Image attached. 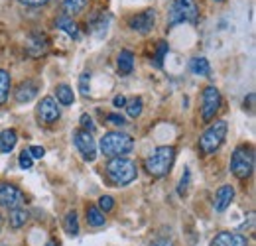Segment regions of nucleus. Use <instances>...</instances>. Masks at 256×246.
Masks as SVG:
<instances>
[{
  "mask_svg": "<svg viewBox=\"0 0 256 246\" xmlns=\"http://www.w3.org/2000/svg\"><path fill=\"white\" fill-rule=\"evenodd\" d=\"M213 2H224V0H213Z\"/></svg>",
  "mask_w": 256,
  "mask_h": 246,
  "instance_id": "40",
  "label": "nucleus"
},
{
  "mask_svg": "<svg viewBox=\"0 0 256 246\" xmlns=\"http://www.w3.org/2000/svg\"><path fill=\"white\" fill-rule=\"evenodd\" d=\"M112 104H114L116 108H122V106H126V96H122V94H116V96L112 98Z\"/></svg>",
  "mask_w": 256,
  "mask_h": 246,
  "instance_id": "37",
  "label": "nucleus"
},
{
  "mask_svg": "<svg viewBox=\"0 0 256 246\" xmlns=\"http://www.w3.org/2000/svg\"><path fill=\"white\" fill-rule=\"evenodd\" d=\"M73 142H75L77 150L81 152V156H83L87 162H93L96 158V144L91 132H87V130H77V132L73 134Z\"/></svg>",
  "mask_w": 256,
  "mask_h": 246,
  "instance_id": "8",
  "label": "nucleus"
},
{
  "mask_svg": "<svg viewBox=\"0 0 256 246\" xmlns=\"http://www.w3.org/2000/svg\"><path fill=\"white\" fill-rule=\"evenodd\" d=\"M116 65H118V71H120L122 75L132 73V69H134V54H132L130 50H122V52L118 54Z\"/></svg>",
  "mask_w": 256,
  "mask_h": 246,
  "instance_id": "17",
  "label": "nucleus"
},
{
  "mask_svg": "<svg viewBox=\"0 0 256 246\" xmlns=\"http://www.w3.org/2000/svg\"><path fill=\"white\" fill-rule=\"evenodd\" d=\"M81 126L87 132H95V124H93V118L89 114H81Z\"/></svg>",
  "mask_w": 256,
  "mask_h": 246,
  "instance_id": "34",
  "label": "nucleus"
},
{
  "mask_svg": "<svg viewBox=\"0 0 256 246\" xmlns=\"http://www.w3.org/2000/svg\"><path fill=\"white\" fill-rule=\"evenodd\" d=\"M89 85H91V73H83L79 77V91H81L83 96L89 94Z\"/></svg>",
  "mask_w": 256,
  "mask_h": 246,
  "instance_id": "29",
  "label": "nucleus"
},
{
  "mask_svg": "<svg viewBox=\"0 0 256 246\" xmlns=\"http://www.w3.org/2000/svg\"><path fill=\"white\" fill-rule=\"evenodd\" d=\"M138 176L136 164L128 158H110V162L106 164V178L108 182L116 187H124L132 184Z\"/></svg>",
  "mask_w": 256,
  "mask_h": 246,
  "instance_id": "1",
  "label": "nucleus"
},
{
  "mask_svg": "<svg viewBox=\"0 0 256 246\" xmlns=\"http://www.w3.org/2000/svg\"><path fill=\"white\" fill-rule=\"evenodd\" d=\"M232 199H234V189H232V185H221V187L217 189V193H215V211L223 213L224 209L232 203Z\"/></svg>",
  "mask_w": 256,
  "mask_h": 246,
  "instance_id": "15",
  "label": "nucleus"
},
{
  "mask_svg": "<svg viewBox=\"0 0 256 246\" xmlns=\"http://www.w3.org/2000/svg\"><path fill=\"white\" fill-rule=\"evenodd\" d=\"M65 232H69V234H79V220H77V213L75 211H69L67 216H65Z\"/></svg>",
  "mask_w": 256,
  "mask_h": 246,
  "instance_id": "26",
  "label": "nucleus"
},
{
  "mask_svg": "<svg viewBox=\"0 0 256 246\" xmlns=\"http://www.w3.org/2000/svg\"><path fill=\"white\" fill-rule=\"evenodd\" d=\"M26 50L32 58H40L42 54L48 52V38L44 34H30V38L26 42Z\"/></svg>",
  "mask_w": 256,
  "mask_h": 246,
  "instance_id": "14",
  "label": "nucleus"
},
{
  "mask_svg": "<svg viewBox=\"0 0 256 246\" xmlns=\"http://www.w3.org/2000/svg\"><path fill=\"white\" fill-rule=\"evenodd\" d=\"M174 6L180 12L184 22L197 24V20H199V6H197L195 0H174Z\"/></svg>",
  "mask_w": 256,
  "mask_h": 246,
  "instance_id": "11",
  "label": "nucleus"
},
{
  "mask_svg": "<svg viewBox=\"0 0 256 246\" xmlns=\"http://www.w3.org/2000/svg\"><path fill=\"white\" fill-rule=\"evenodd\" d=\"M254 170V152L248 146H238L230 158V172L236 180H248Z\"/></svg>",
  "mask_w": 256,
  "mask_h": 246,
  "instance_id": "5",
  "label": "nucleus"
},
{
  "mask_svg": "<svg viewBox=\"0 0 256 246\" xmlns=\"http://www.w3.org/2000/svg\"><path fill=\"white\" fill-rule=\"evenodd\" d=\"M28 154L32 156V160H42V158L46 156V150H44L42 146H30Z\"/></svg>",
  "mask_w": 256,
  "mask_h": 246,
  "instance_id": "35",
  "label": "nucleus"
},
{
  "mask_svg": "<svg viewBox=\"0 0 256 246\" xmlns=\"http://www.w3.org/2000/svg\"><path fill=\"white\" fill-rule=\"evenodd\" d=\"M56 26L60 28V30H64L67 36H71V38H79V28H77V24L71 20V16H60L58 20H56Z\"/></svg>",
  "mask_w": 256,
  "mask_h": 246,
  "instance_id": "18",
  "label": "nucleus"
},
{
  "mask_svg": "<svg viewBox=\"0 0 256 246\" xmlns=\"http://www.w3.org/2000/svg\"><path fill=\"white\" fill-rule=\"evenodd\" d=\"M28 211L26 209H22V207H18V209H10V226L12 228H20V226H24L26 222H28Z\"/></svg>",
  "mask_w": 256,
  "mask_h": 246,
  "instance_id": "19",
  "label": "nucleus"
},
{
  "mask_svg": "<svg viewBox=\"0 0 256 246\" xmlns=\"http://www.w3.org/2000/svg\"><path fill=\"white\" fill-rule=\"evenodd\" d=\"M211 246H248V238L238 232H219Z\"/></svg>",
  "mask_w": 256,
  "mask_h": 246,
  "instance_id": "12",
  "label": "nucleus"
},
{
  "mask_svg": "<svg viewBox=\"0 0 256 246\" xmlns=\"http://www.w3.org/2000/svg\"><path fill=\"white\" fill-rule=\"evenodd\" d=\"M56 94H58V100H60L64 106L73 104V100H75V94H73L69 85H60V87L56 89Z\"/></svg>",
  "mask_w": 256,
  "mask_h": 246,
  "instance_id": "23",
  "label": "nucleus"
},
{
  "mask_svg": "<svg viewBox=\"0 0 256 246\" xmlns=\"http://www.w3.org/2000/svg\"><path fill=\"white\" fill-rule=\"evenodd\" d=\"M106 120H108L110 124H114V126H124V124H126L124 116H122V114H116V112L106 114Z\"/></svg>",
  "mask_w": 256,
  "mask_h": 246,
  "instance_id": "33",
  "label": "nucleus"
},
{
  "mask_svg": "<svg viewBox=\"0 0 256 246\" xmlns=\"http://www.w3.org/2000/svg\"><path fill=\"white\" fill-rule=\"evenodd\" d=\"M38 91H40V85H38L36 81H32V79H26V81H22V83L18 85L14 96H16L18 102H30V100L36 98Z\"/></svg>",
  "mask_w": 256,
  "mask_h": 246,
  "instance_id": "13",
  "label": "nucleus"
},
{
  "mask_svg": "<svg viewBox=\"0 0 256 246\" xmlns=\"http://www.w3.org/2000/svg\"><path fill=\"white\" fill-rule=\"evenodd\" d=\"M219 108H221V92L217 87H207L201 96V118L205 122L213 120Z\"/></svg>",
  "mask_w": 256,
  "mask_h": 246,
  "instance_id": "6",
  "label": "nucleus"
},
{
  "mask_svg": "<svg viewBox=\"0 0 256 246\" xmlns=\"http://www.w3.org/2000/svg\"><path fill=\"white\" fill-rule=\"evenodd\" d=\"M152 246H174L170 240H158V242H154Z\"/></svg>",
  "mask_w": 256,
  "mask_h": 246,
  "instance_id": "38",
  "label": "nucleus"
},
{
  "mask_svg": "<svg viewBox=\"0 0 256 246\" xmlns=\"http://www.w3.org/2000/svg\"><path fill=\"white\" fill-rule=\"evenodd\" d=\"M180 22H184V20H182L180 12L176 10V6L172 4V8H170V18H168V26H170V28H174V26H176V24H180Z\"/></svg>",
  "mask_w": 256,
  "mask_h": 246,
  "instance_id": "32",
  "label": "nucleus"
},
{
  "mask_svg": "<svg viewBox=\"0 0 256 246\" xmlns=\"http://www.w3.org/2000/svg\"><path fill=\"white\" fill-rule=\"evenodd\" d=\"M87 222L91 224V226H102L104 224V213L98 209V207H93V205H89L87 207Z\"/></svg>",
  "mask_w": 256,
  "mask_h": 246,
  "instance_id": "21",
  "label": "nucleus"
},
{
  "mask_svg": "<svg viewBox=\"0 0 256 246\" xmlns=\"http://www.w3.org/2000/svg\"><path fill=\"white\" fill-rule=\"evenodd\" d=\"M100 152L106 158H124L126 154L132 152L134 148V140L132 136H128L124 132H106L100 138Z\"/></svg>",
  "mask_w": 256,
  "mask_h": 246,
  "instance_id": "2",
  "label": "nucleus"
},
{
  "mask_svg": "<svg viewBox=\"0 0 256 246\" xmlns=\"http://www.w3.org/2000/svg\"><path fill=\"white\" fill-rule=\"evenodd\" d=\"M89 0H62V6L65 10V16H71V14H79L85 6H87Z\"/></svg>",
  "mask_w": 256,
  "mask_h": 246,
  "instance_id": "22",
  "label": "nucleus"
},
{
  "mask_svg": "<svg viewBox=\"0 0 256 246\" xmlns=\"http://www.w3.org/2000/svg\"><path fill=\"white\" fill-rule=\"evenodd\" d=\"M18 166L22 168V170H30L34 166V160H32V156L28 154V150H24L22 154H20V158H18Z\"/></svg>",
  "mask_w": 256,
  "mask_h": 246,
  "instance_id": "30",
  "label": "nucleus"
},
{
  "mask_svg": "<svg viewBox=\"0 0 256 246\" xmlns=\"http://www.w3.org/2000/svg\"><path fill=\"white\" fill-rule=\"evenodd\" d=\"M112 207H114V199H112L110 195H102V197L98 199V209H100L102 213L112 211Z\"/></svg>",
  "mask_w": 256,
  "mask_h": 246,
  "instance_id": "28",
  "label": "nucleus"
},
{
  "mask_svg": "<svg viewBox=\"0 0 256 246\" xmlns=\"http://www.w3.org/2000/svg\"><path fill=\"white\" fill-rule=\"evenodd\" d=\"M26 203V195L22 189L12 184H0V205L6 209H18Z\"/></svg>",
  "mask_w": 256,
  "mask_h": 246,
  "instance_id": "7",
  "label": "nucleus"
},
{
  "mask_svg": "<svg viewBox=\"0 0 256 246\" xmlns=\"http://www.w3.org/2000/svg\"><path fill=\"white\" fill-rule=\"evenodd\" d=\"M8 92H10V75L6 69H0V104L6 102Z\"/></svg>",
  "mask_w": 256,
  "mask_h": 246,
  "instance_id": "25",
  "label": "nucleus"
},
{
  "mask_svg": "<svg viewBox=\"0 0 256 246\" xmlns=\"http://www.w3.org/2000/svg\"><path fill=\"white\" fill-rule=\"evenodd\" d=\"M168 50H170V48H168V42H158V52H156V58H154V65H156V67H162Z\"/></svg>",
  "mask_w": 256,
  "mask_h": 246,
  "instance_id": "27",
  "label": "nucleus"
},
{
  "mask_svg": "<svg viewBox=\"0 0 256 246\" xmlns=\"http://www.w3.org/2000/svg\"><path fill=\"white\" fill-rule=\"evenodd\" d=\"M192 71L193 75H201V77H209V73H211V65L209 62L205 60V58H193L192 60Z\"/></svg>",
  "mask_w": 256,
  "mask_h": 246,
  "instance_id": "20",
  "label": "nucleus"
},
{
  "mask_svg": "<svg viewBox=\"0 0 256 246\" xmlns=\"http://www.w3.org/2000/svg\"><path fill=\"white\" fill-rule=\"evenodd\" d=\"M154 24H156V12L154 10H144V12H140V14L130 18V28L134 32H138V34L152 32Z\"/></svg>",
  "mask_w": 256,
  "mask_h": 246,
  "instance_id": "10",
  "label": "nucleus"
},
{
  "mask_svg": "<svg viewBox=\"0 0 256 246\" xmlns=\"http://www.w3.org/2000/svg\"><path fill=\"white\" fill-rule=\"evenodd\" d=\"M24 6H32V8H38V6H44V4H48L50 0H20Z\"/></svg>",
  "mask_w": 256,
  "mask_h": 246,
  "instance_id": "36",
  "label": "nucleus"
},
{
  "mask_svg": "<svg viewBox=\"0 0 256 246\" xmlns=\"http://www.w3.org/2000/svg\"><path fill=\"white\" fill-rule=\"evenodd\" d=\"M142 106H144V102H142V98L140 96H134V98H130L126 100V112L130 118H138L140 114H142Z\"/></svg>",
  "mask_w": 256,
  "mask_h": 246,
  "instance_id": "24",
  "label": "nucleus"
},
{
  "mask_svg": "<svg viewBox=\"0 0 256 246\" xmlns=\"http://www.w3.org/2000/svg\"><path fill=\"white\" fill-rule=\"evenodd\" d=\"M46 246H60V244H58L56 240H50V242H48V244H46Z\"/></svg>",
  "mask_w": 256,
  "mask_h": 246,
  "instance_id": "39",
  "label": "nucleus"
},
{
  "mask_svg": "<svg viewBox=\"0 0 256 246\" xmlns=\"http://www.w3.org/2000/svg\"><path fill=\"white\" fill-rule=\"evenodd\" d=\"M60 116H62V110H60L56 98L54 96H44L40 100V104H38V118H40V122L54 124L60 120Z\"/></svg>",
  "mask_w": 256,
  "mask_h": 246,
  "instance_id": "9",
  "label": "nucleus"
},
{
  "mask_svg": "<svg viewBox=\"0 0 256 246\" xmlns=\"http://www.w3.org/2000/svg\"><path fill=\"white\" fill-rule=\"evenodd\" d=\"M16 142H18V134H16V130L8 128V130L0 132V152H2V154L12 152L14 146H16Z\"/></svg>",
  "mask_w": 256,
  "mask_h": 246,
  "instance_id": "16",
  "label": "nucleus"
},
{
  "mask_svg": "<svg viewBox=\"0 0 256 246\" xmlns=\"http://www.w3.org/2000/svg\"><path fill=\"white\" fill-rule=\"evenodd\" d=\"M176 160V148L174 146H160L152 156L146 158L144 168L152 178H164L170 174Z\"/></svg>",
  "mask_w": 256,
  "mask_h": 246,
  "instance_id": "3",
  "label": "nucleus"
},
{
  "mask_svg": "<svg viewBox=\"0 0 256 246\" xmlns=\"http://www.w3.org/2000/svg\"><path fill=\"white\" fill-rule=\"evenodd\" d=\"M226 130H228V126H226L224 120H217V122L211 124V126L201 134V138H199V150H201V154H205V156L215 154V152L221 148L224 138H226Z\"/></svg>",
  "mask_w": 256,
  "mask_h": 246,
  "instance_id": "4",
  "label": "nucleus"
},
{
  "mask_svg": "<svg viewBox=\"0 0 256 246\" xmlns=\"http://www.w3.org/2000/svg\"><path fill=\"white\" fill-rule=\"evenodd\" d=\"M2 246H4V244H2Z\"/></svg>",
  "mask_w": 256,
  "mask_h": 246,
  "instance_id": "41",
  "label": "nucleus"
},
{
  "mask_svg": "<svg viewBox=\"0 0 256 246\" xmlns=\"http://www.w3.org/2000/svg\"><path fill=\"white\" fill-rule=\"evenodd\" d=\"M190 180H192V172L186 170V174H184V178H182V182H180V187H178V193H180V195H186V193H188Z\"/></svg>",
  "mask_w": 256,
  "mask_h": 246,
  "instance_id": "31",
  "label": "nucleus"
}]
</instances>
